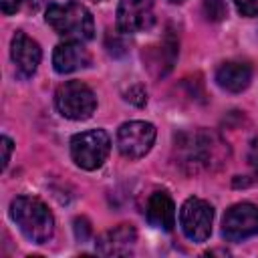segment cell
<instances>
[{"label": "cell", "instance_id": "cell-1", "mask_svg": "<svg viewBox=\"0 0 258 258\" xmlns=\"http://www.w3.org/2000/svg\"><path fill=\"white\" fill-rule=\"evenodd\" d=\"M10 216L20 232L34 244H44L54 232V218L48 206L32 196H18L10 204Z\"/></svg>", "mask_w": 258, "mask_h": 258}, {"label": "cell", "instance_id": "cell-2", "mask_svg": "<svg viewBox=\"0 0 258 258\" xmlns=\"http://www.w3.org/2000/svg\"><path fill=\"white\" fill-rule=\"evenodd\" d=\"M48 26L67 40H91L95 36V20L89 8L77 0L48 6L44 14Z\"/></svg>", "mask_w": 258, "mask_h": 258}, {"label": "cell", "instance_id": "cell-3", "mask_svg": "<svg viewBox=\"0 0 258 258\" xmlns=\"http://www.w3.org/2000/svg\"><path fill=\"white\" fill-rule=\"evenodd\" d=\"M109 151H111V139L103 129L81 131L71 139V157L79 167L87 171L101 167Z\"/></svg>", "mask_w": 258, "mask_h": 258}, {"label": "cell", "instance_id": "cell-4", "mask_svg": "<svg viewBox=\"0 0 258 258\" xmlns=\"http://www.w3.org/2000/svg\"><path fill=\"white\" fill-rule=\"evenodd\" d=\"M56 109L62 117L73 121H85L89 119L97 109V97L81 81H67L56 89L54 95Z\"/></svg>", "mask_w": 258, "mask_h": 258}, {"label": "cell", "instance_id": "cell-5", "mask_svg": "<svg viewBox=\"0 0 258 258\" xmlns=\"http://www.w3.org/2000/svg\"><path fill=\"white\" fill-rule=\"evenodd\" d=\"M214 208L202 198H187L179 210V226L187 240L206 242L212 234Z\"/></svg>", "mask_w": 258, "mask_h": 258}, {"label": "cell", "instance_id": "cell-6", "mask_svg": "<svg viewBox=\"0 0 258 258\" xmlns=\"http://www.w3.org/2000/svg\"><path fill=\"white\" fill-rule=\"evenodd\" d=\"M222 234L230 242H242L258 234V206L250 202L234 204L222 220Z\"/></svg>", "mask_w": 258, "mask_h": 258}, {"label": "cell", "instance_id": "cell-7", "mask_svg": "<svg viewBox=\"0 0 258 258\" xmlns=\"http://www.w3.org/2000/svg\"><path fill=\"white\" fill-rule=\"evenodd\" d=\"M155 127L147 121H127L117 131V147L121 155L129 159H139L153 147Z\"/></svg>", "mask_w": 258, "mask_h": 258}, {"label": "cell", "instance_id": "cell-8", "mask_svg": "<svg viewBox=\"0 0 258 258\" xmlns=\"http://www.w3.org/2000/svg\"><path fill=\"white\" fill-rule=\"evenodd\" d=\"M153 0H121L117 6V28L125 34L145 32L153 26Z\"/></svg>", "mask_w": 258, "mask_h": 258}, {"label": "cell", "instance_id": "cell-9", "mask_svg": "<svg viewBox=\"0 0 258 258\" xmlns=\"http://www.w3.org/2000/svg\"><path fill=\"white\" fill-rule=\"evenodd\" d=\"M212 135L208 133H183L179 135L175 149L179 151V163L189 165V169H200L210 165L212 155H214V145H212Z\"/></svg>", "mask_w": 258, "mask_h": 258}, {"label": "cell", "instance_id": "cell-10", "mask_svg": "<svg viewBox=\"0 0 258 258\" xmlns=\"http://www.w3.org/2000/svg\"><path fill=\"white\" fill-rule=\"evenodd\" d=\"M10 56H12V62L16 67L18 77L28 79L36 73L42 52H40V46L34 38H30L22 30H18L10 42Z\"/></svg>", "mask_w": 258, "mask_h": 258}, {"label": "cell", "instance_id": "cell-11", "mask_svg": "<svg viewBox=\"0 0 258 258\" xmlns=\"http://www.w3.org/2000/svg\"><path fill=\"white\" fill-rule=\"evenodd\" d=\"M137 232L131 224H119L97 238V252L103 256H127L133 252Z\"/></svg>", "mask_w": 258, "mask_h": 258}, {"label": "cell", "instance_id": "cell-12", "mask_svg": "<svg viewBox=\"0 0 258 258\" xmlns=\"http://www.w3.org/2000/svg\"><path fill=\"white\" fill-rule=\"evenodd\" d=\"M89 62H91V54L79 40L60 42L52 52V67L60 75H67V73L79 71L83 67H89Z\"/></svg>", "mask_w": 258, "mask_h": 258}, {"label": "cell", "instance_id": "cell-13", "mask_svg": "<svg viewBox=\"0 0 258 258\" xmlns=\"http://www.w3.org/2000/svg\"><path fill=\"white\" fill-rule=\"evenodd\" d=\"M250 81H252V69L242 60L222 62L216 71V83L230 93H242L244 89H248Z\"/></svg>", "mask_w": 258, "mask_h": 258}, {"label": "cell", "instance_id": "cell-14", "mask_svg": "<svg viewBox=\"0 0 258 258\" xmlns=\"http://www.w3.org/2000/svg\"><path fill=\"white\" fill-rule=\"evenodd\" d=\"M145 214H147L149 224L155 228L169 232L175 226V204L169 198V194H165V191H155L149 196Z\"/></svg>", "mask_w": 258, "mask_h": 258}, {"label": "cell", "instance_id": "cell-15", "mask_svg": "<svg viewBox=\"0 0 258 258\" xmlns=\"http://www.w3.org/2000/svg\"><path fill=\"white\" fill-rule=\"evenodd\" d=\"M204 12L210 20H222L228 12L224 0H204Z\"/></svg>", "mask_w": 258, "mask_h": 258}, {"label": "cell", "instance_id": "cell-16", "mask_svg": "<svg viewBox=\"0 0 258 258\" xmlns=\"http://www.w3.org/2000/svg\"><path fill=\"white\" fill-rule=\"evenodd\" d=\"M236 10L242 14V16H258V0H232Z\"/></svg>", "mask_w": 258, "mask_h": 258}, {"label": "cell", "instance_id": "cell-17", "mask_svg": "<svg viewBox=\"0 0 258 258\" xmlns=\"http://www.w3.org/2000/svg\"><path fill=\"white\" fill-rule=\"evenodd\" d=\"M0 143H2V169H6V165H8V161H10V153H12V149H14V143H12V139L6 137V135H2Z\"/></svg>", "mask_w": 258, "mask_h": 258}, {"label": "cell", "instance_id": "cell-18", "mask_svg": "<svg viewBox=\"0 0 258 258\" xmlns=\"http://www.w3.org/2000/svg\"><path fill=\"white\" fill-rule=\"evenodd\" d=\"M26 2H28V0H0V8H2L4 14H14V12H18Z\"/></svg>", "mask_w": 258, "mask_h": 258}, {"label": "cell", "instance_id": "cell-19", "mask_svg": "<svg viewBox=\"0 0 258 258\" xmlns=\"http://www.w3.org/2000/svg\"><path fill=\"white\" fill-rule=\"evenodd\" d=\"M127 101H131V103H135V105H143L145 101H147V93L141 89V87H133L129 93H127V97H125Z\"/></svg>", "mask_w": 258, "mask_h": 258}, {"label": "cell", "instance_id": "cell-20", "mask_svg": "<svg viewBox=\"0 0 258 258\" xmlns=\"http://www.w3.org/2000/svg\"><path fill=\"white\" fill-rule=\"evenodd\" d=\"M248 161H250V165H252L254 173L258 175V137H256V139H252V143H250V151H248Z\"/></svg>", "mask_w": 258, "mask_h": 258}, {"label": "cell", "instance_id": "cell-21", "mask_svg": "<svg viewBox=\"0 0 258 258\" xmlns=\"http://www.w3.org/2000/svg\"><path fill=\"white\" fill-rule=\"evenodd\" d=\"M169 2H173V4H181V2H185V0H169Z\"/></svg>", "mask_w": 258, "mask_h": 258}]
</instances>
